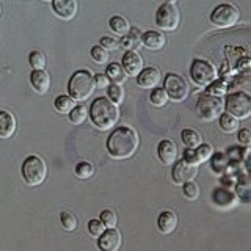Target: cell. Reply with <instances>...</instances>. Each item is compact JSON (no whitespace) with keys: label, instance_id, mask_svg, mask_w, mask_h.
Returning <instances> with one entry per match:
<instances>
[{"label":"cell","instance_id":"7a4b0ae2","mask_svg":"<svg viewBox=\"0 0 251 251\" xmlns=\"http://www.w3.org/2000/svg\"><path fill=\"white\" fill-rule=\"evenodd\" d=\"M90 118L91 123L96 126L99 130H108L116 126L120 120V110L118 105L113 104L108 98H98L91 102L90 107Z\"/></svg>","mask_w":251,"mask_h":251},{"label":"cell","instance_id":"836d02e7","mask_svg":"<svg viewBox=\"0 0 251 251\" xmlns=\"http://www.w3.org/2000/svg\"><path fill=\"white\" fill-rule=\"evenodd\" d=\"M94 173V167L90 162H80L75 165V176L78 179H90Z\"/></svg>","mask_w":251,"mask_h":251},{"label":"cell","instance_id":"ab89813d","mask_svg":"<svg viewBox=\"0 0 251 251\" xmlns=\"http://www.w3.org/2000/svg\"><path fill=\"white\" fill-rule=\"evenodd\" d=\"M226 90H227V85H226V82H223V80H217L214 82V83H210L209 85V88H207V94H210V96H217V98H220L222 94H225L226 93Z\"/></svg>","mask_w":251,"mask_h":251},{"label":"cell","instance_id":"e575fe53","mask_svg":"<svg viewBox=\"0 0 251 251\" xmlns=\"http://www.w3.org/2000/svg\"><path fill=\"white\" fill-rule=\"evenodd\" d=\"M107 91H108V99L112 100L113 104L118 105L124 100V90H123L121 85H116V83L110 85L107 88Z\"/></svg>","mask_w":251,"mask_h":251},{"label":"cell","instance_id":"d6986e66","mask_svg":"<svg viewBox=\"0 0 251 251\" xmlns=\"http://www.w3.org/2000/svg\"><path fill=\"white\" fill-rule=\"evenodd\" d=\"M141 44L149 50H160L163 49V46L167 44V38H165L162 31L148 30L141 35Z\"/></svg>","mask_w":251,"mask_h":251},{"label":"cell","instance_id":"ffe728a7","mask_svg":"<svg viewBox=\"0 0 251 251\" xmlns=\"http://www.w3.org/2000/svg\"><path fill=\"white\" fill-rule=\"evenodd\" d=\"M30 83L33 86V90L39 94H46L50 88V75L47 74V71H31L30 74Z\"/></svg>","mask_w":251,"mask_h":251},{"label":"cell","instance_id":"5b68a950","mask_svg":"<svg viewBox=\"0 0 251 251\" xmlns=\"http://www.w3.org/2000/svg\"><path fill=\"white\" fill-rule=\"evenodd\" d=\"M22 177L31 187L41 185L47 177L46 162L38 155H28L22 163Z\"/></svg>","mask_w":251,"mask_h":251},{"label":"cell","instance_id":"ac0fdd59","mask_svg":"<svg viewBox=\"0 0 251 251\" xmlns=\"http://www.w3.org/2000/svg\"><path fill=\"white\" fill-rule=\"evenodd\" d=\"M52 8H53V11L58 18L69 21L77 14L78 5H77L75 0H53Z\"/></svg>","mask_w":251,"mask_h":251},{"label":"cell","instance_id":"6da1fadb","mask_svg":"<svg viewBox=\"0 0 251 251\" xmlns=\"http://www.w3.org/2000/svg\"><path fill=\"white\" fill-rule=\"evenodd\" d=\"M140 145L138 133L132 127L123 126V127H116L107 140V151L108 154L116 160L129 159L137 152Z\"/></svg>","mask_w":251,"mask_h":251},{"label":"cell","instance_id":"f1b7e54d","mask_svg":"<svg viewBox=\"0 0 251 251\" xmlns=\"http://www.w3.org/2000/svg\"><path fill=\"white\" fill-rule=\"evenodd\" d=\"M227 165H229V159L225 152H217L212 157V163H210V168L214 170L218 175H222L227 170Z\"/></svg>","mask_w":251,"mask_h":251},{"label":"cell","instance_id":"4dcf8cb0","mask_svg":"<svg viewBox=\"0 0 251 251\" xmlns=\"http://www.w3.org/2000/svg\"><path fill=\"white\" fill-rule=\"evenodd\" d=\"M28 63L33 68V71H43L47 63V58L41 50H33L28 55Z\"/></svg>","mask_w":251,"mask_h":251},{"label":"cell","instance_id":"b9f144b4","mask_svg":"<svg viewBox=\"0 0 251 251\" xmlns=\"http://www.w3.org/2000/svg\"><path fill=\"white\" fill-rule=\"evenodd\" d=\"M237 140L242 146H251V129L243 127L237 133Z\"/></svg>","mask_w":251,"mask_h":251},{"label":"cell","instance_id":"603a6c76","mask_svg":"<svg viewBox=\"0 0 251 251\" xmlns=\"http://www.w3.org/2000/svg\"><path fill=\"white\" fill-rule=\"evenodd\" d=\"M105 75L108 77V80H112L116 85H121L127 80V74L124 73V69L120 63H110V65L107 66Z\"/></svg>","mask_w":251,"mask_h":251},{"label":"cell","instance_id":"cb8c5ba5","mask_svg":"<svg viewBox=\"0 0 251 251\" xmlns=\"http://www.w3.org/2000/svg\"><path fill=\"white\" fill-rule=\"evenodd\" d=\"M180 138H182V143L187 146V149H196L202 145L200 132H196L195 129H184L180 132Z\"/></svg>","mask_w":251,"mask_h":251},{"label":"cell","instance_id":"5bb4252c","mask_svg":"<svg viewBox=\"0 0 251 251\" xmlns=\"http://www.w3.org/2000/svg\"><path fill=\"white\" fill-rule=\"evenodd\" d=\"M212 155H214V148H212L209 143H202L196 149H187L185 154H184V160L188 162L190 165L198 167L200 163L209 160Z\"/></svg>","mask_w":251,"mask_h":251},{"label":"cell","instance_id":"484cf974","mask_svg":"<svg viewBox=\"0 0 251 251\" xmlns=\"http://www.w3.org/2000/svg\"><path fill=\"white\" fill-rule=\"evenodd\" d=\"M235 196L245 204L251 202V182L248 177H242L237 184H235Z\"/></svg>","mask_w":251,"mask_h":251},{"label":"cell","instance_id":"d590c367","mask_svg":"<svg viewBox=\"0 0 251 251\" xmlns=\"http://www.w3.org/2000/svg\"><path fill=\"white\" fill-rule=\"evenodd\" d=\"M182 193L187 200L190 201H195L200 198V185L195 182V180H192V182H187L182 185Z\"/></svg>","mask_w":251,"mask_h":251},{"label":"cell","instance_id":"83f0119b","mask_svg":"<svg viewBox=\"0 0 251 251\" xmlns=\"http://www.w3.org/2000/svg\"><path fill=\"white\" fill-rule=\"evenodd\" d=\"M53 107L57 108L60 113H71V110L75 107V100L71 96L61 94V96H58L57 99L53 100Z\"/></svg>","mask_w":251,"mask_h":251},{"label":"cell","instance_id":"8992f818","mask_svg":"<svg viewBox=\"0 0 251 251\" xmlns=\"http://www.w3.org/2000/svg\"><path fill=\"white\" fill-rule=\"evenodd\" d=\"M223 110H225V100L222 98L210 96V94L201 96L198 99V104H196V113H198L200 120L207 123L222 116Z\"/></svg>","mask_w":251,"mask_h":251},{"label":"cell","instance_id":"ba28073f","mask_svg":"<svg viewBox=\"0 0 251 251\" xmlns=\"http://www.w3.org/2000/svg\"><path fill=\"white\" fill-rule=\"evenodd\" d=\"M190 77L198 86H209L217 80V68L207 60L196 58L192 61Z\"/></svg>","mask_w":251,"mask_h":251},{"label":"cell","instance_id":"d4e9b609","mask_svg":"<svg viewBox=\"0 0 251 251\" xmlns=\"http://www.w3.org/2000/svg\"><path fill=\"white\" fill-rule=\"evenodd\" d=\"M108 25H110V30H112L113 33L120 35V36H126L129 33V30H130L127 19L123 18V16H112V18H110Z\"/></svg>","mask_w":251,"mask_h":251},{"label":"cell","instance_id":"60d3db41","mask_svg":"<svg viewBox=\"0 0 251 251\" xmlns=\"http://www.w3.org/2000/svg\"><path fill=\"white\" fill-rule=\"evenodd\" d=\"M100 47H104L107 52H112V50H116L118 47H120V43L116 41V38H110V36H104L100 38Z\"/></svg>","mask_w":251,"mask_h":251},{"label":"cell","instance_id":"7402d4cb","mask_svg":"<svg viewBox=\"0 0 251 251\" xmlns=\"http://www.w3.org/2000/svg\"><path fill=\"white\" fill-rule=\"evenodd\" d=\"M16 130V120L14 116L6 112V110H2L0 112V137L2 138H10Z\"/></svg>","mask_w":251,"mask_h":251},{"label":"cell","instance_id":"7bdbcfd3","mask_svg":"<svg viewBox=\"0 0 251 251\" xmlns=\"http://www.w3.org/2000/svg\"><path fill=\"white\" fill-rule=\"evenodd\" d=\"M94 85H96L98 90H104L110 86V80L105 74H96L94 75Z\"/></svg>","mask_w":251,"mask_h":251},{"label":"cell","instance_id":"74e56055","mask_svg":"<svg viewBox=\"0 0 251 251\" xmlns=\"http://www.w3.org/2000/svg\"><path fill=\"white\" fill-rule=\"evenodd\" d=\"M60 222H61V226L65 227L66 231H74L77 227V218L74 214H71V212H61Z\"/></svg>","mask_w":251,"mask_h":251},{"label":"cell","instance_id":"3957f363","mask_svg":"<svg viewBox=\"0 0 251 251\" xmlns=\"http://www.w3.org/2000/svg\"><path fill=\"white\" fill-rule=\"evenodd\" d=\"M94 90H96L94 75L86 69L75 71L73 77H71L69 85H68L69 96L74 100H86L88 98H91Z\"/></svg>","mask_w":251,"mask_h":251},{"label":"cell","instance_id":"9a60e30c","mask_svg":"<svg viewBox=\"0 0 251 251\" xmlns=\"http://www.w3.org/2000/svg\"><path fill=\"white\" fill-rule=\"evenodd\" d=\"M212 202L220 209H231L237 204V196H235V193L231 192L229 188L217 187L215 190L212 192Z\"/></svg>","mask_w":251,"mask_h":251},{"label":"cell","instance_id":"e0dca14e","mask_svg":"<svg viewBox=\"0 0 251 251\" xmlns=\"http://www.w3.org/2000/svg\"><path fill=\"white\" fill-rule=\"evenodd\" d=\"M157 155L163 165H173L177 160V146L171 140H162L157 146Z\"/></svg>","mask_w":251,"mask_h":251},{"label":"cell","instance_id":"52a82bcc","mask_svg":"<svg viewBox=\"0 0 251 251\" xmlns=\"http://www.w3.org/2000/svg\"><path fill=\"white\" fill-rule=\"evenodd\" d=\"M240 19L239 8L232 3H220L210 13V22L218 28L234 27Z\"/></svg>","mask_w":251,"mask_h":251},{"label":"cell","instance_id":"7dc6e473","mask_svg":"<svg viewBox=\"0 0 251 251\" xmlns=\"http://www.w3.org/2000/svg\"><path fill=\"white\" fill-rule=\"evenodd\" d=\"M0 13H2V8H0Z\"/></svg>","mask_w":251,"mask_h":251},{"label":"cell","instance_id":"ee69618b","mask_svg":"<svg viewBox=\"0 0 251 251\" xmlns=\"http://www.w3.org/2000/svg\"><path fill=\"white\" fill-rule=\"evenodd\" d=\"M127 36H129V39H130V41H132L133 44H135V46L141 43V33H140V30L135 28V27H130Z\"/></svg>","mask_w":251,"mask_h":251},{"label":"cell","instance_id":"2e32d148","mask_svg":"<svg viewBox=\"0 0 251 251\" xmlns=\"http://www.w3.org/2000/svg\"><path fill=\"white\" fill-rule=\"evenodd\" d=\"M159 82H160V71L154 66L143 68V71L137 75V85L143 90H151V88L154 90L157 88Z\"/></svg>","mask_w":251,"mask_h":251},{"label":"cell","instance_id":"f546056e","mask_svg":"<svg viewBox=\"0 0 251 251\" xmlns=\"http://www.w3.org/2000/svg\"><path fill=\"white\" fill-rule=\"evenodd\" d=\"M88 118V108H86L83 104H78L75 105L73 110H71V113H69V121L73 123V124H83L85 120Z\"/></svg>","mask_w":251,"mask_h":251},{"label":"cell","instance_id":"277c9868","mask_svg":"<svg viewBox=\"0 0 251 251\" xmlns=\"http://www.w3.org/2000/svg\"><path fill=\"white\" fill-rule=\"evenodd\" d=\"M226 113L237 118V120H247L251 116V94L247 91H234L229 93L225 99Z\"/></svg>","mask_w":251,"mask_h":251},{"label":"cell","instance_id":"1f68e13d","mask_svg":"<svg viewBox=\"0 0 251 251\" xmlns=\"http://www.w3.org/2000/svg\"><path fill=\"white\" fill-rule=\"evenodd\" d=\"M149 99H151V104L154 107H165L168 102V94L167 91H165L163 88H154L151 91V96H149Z\"/></svg>","mask_w":251,"mask_h":251},{"label":"cell","instance_id":"30bf717a","mask_svg":"<svg viewBox=\"0 0 251 251\" xmlns=\"http://www.w3.org/2000/svg\"><path fill=\"white\" fill-rule=\"evenodd\" d=\"M163 90L167 91L168 99L175 100V102H182L188 98V93H190V88H188L187 80L179 74L170 73L167 74L163 80Z\"/></svg>","mask_w":251,"mask_h":251},{"label":"cell","instance_id":"8fae6325","mask_svg":"<svg viewBox=\"0 0 251 251\" xmlns=\"http://www.w3.org/2000/svg\"><path fill=\"white\" fill-rule=\"evenodd\" d=\"M171 176H173V182L175 184L184 185L187 182H192V180L198 176V167L190 165L182 159V160L175 163V167H173V171H171Z\"/></svg>","mask_w":251,"mask_h":251},{"label":"cell","instance_id":"8d00e7d4","mask_svg":"<svg viewBox=\"0 0 251 251\" xmlns=\"http://www.w3.org/2000/svg\"><path fill=\"white\" fill-rule=\"evenodd\" d=\"M91 58L98 63V65H105V63L108 61V53L104 47H100V46H93L91 47Z\"/></svg>","mask_w":251,"mask_h":251},{"label":"cell","instance_id":"9c48e42d","mask_svg":"<svg viewBox=\"0 0 251 251\" xmlns=\"http://www.w3.org/2000/svg\"><path fill=\"white\" fill-rule=\"evenodd\" d=\"M180 13L175 2H165L159 6L155 13V24L157 27L167 31H175L179 27Z\"/></svg>","mask_w":251,"mask_h":251},{"label":"cell","instance_id":"4fadbf2b","mask_svg":"<svg viewBox=\"0 0 251 251\" xmlns=\"http://www.w3.org/2000/svg\"><path fill=\"white\" fill-rule=\"evenodd\" d=\"M121 66L124 69V73L127 75H132V77H137L141 71H143V58H141V55L135 50H129L124 53L123 57V61H121Z\"/></svg>","mask_w":251,"mask_h":251},{"label":"cell","instance_id":"d6a6232c","mask_svg":"<svg viewBox=\"0 0 251 251\" xmlns=\"http://www.w3.org/2000/svg\"><path fill=\"white\" fill-rule=\"evenodd\" d=\"M99 220L102 222V225H104L107 229H110V227H115L118 225V217L116 214L112 210V209H104L99 214Z\"/></svg>","mask_w":251,"mask_h":251},{"label":"cell","instance_id":"f35d334b","mask_svg":"<svg viewBox=\"0 0 251 251\" xmlns=\"http://www.w3.org/2000/svg\"><path fill=\"white\" fill-rule=\"evenodd\" d=\"M86 229H88V234L93 235V237H99V235L104 234L105 226L102 225L100 220L93 218V220H90V222H88V225H86Z\"/></svg>","mask_w":251,"mask_h":251},{"label":"cell","instance_id":"bcb514c9","mask_svg":"<svg viewBox=\"0 0 251 251\" xmlns=\"http://www.w3.org/2000/svg\"><path fill=\"white\" fill-rule=\"evenodd\" d=\"M248 179H250V182H251V168H250V173H248V176H247Z\"/></svg>","mask_w":251,"mask_h":251},{"label":"cell","instance_id":"4316f807","mask_svg":"<svg viewBox=\"0 0 251 251\" xmlns=\"http://www.w3.org/2000/svg\"><path fill=\"white\" fill-rule=\"evenodd\" d=\"M220 129L226 133H232L239 130V120L231 116L229 113H223L220 116Z\"/></svg>","mask_w":251,"mask_h":251},{"label":"cell","instance_id":"f6af8a7d","mask_svg":"<svg viewBox=\"0 0 251 251\" xmlns=\"http://www.w3.org/2000/svg\"><path fill=\"white\" fill-rule=\"evenodd\" d=\"M120 46H121V47H124V49L129 52V50H132V47L135 46V44H133V43L130 41V39H129V36L126 35L124 38H121V43H120Z\"/></svg>","mask_w":251,"mask_h":251},{"label":"cell","instance_id":"7c38bea8","mask_svg":"<svg viewBox=\"0 0 251 251\" xmlns=\"http://www.w3.org/2000/svg\"><path fill=\"white\" fill-rule=\"evenodd\" d=\"M123 237L118 227H110L105 229L104 234L98 237V248L99 251H118L121 248Z\"/></svg>","mask_w":251,"mask_h":251},{"label":"cell","instance_id":"44dd1931","mask_svg":"<svg viewBox=\"0 0 251 251\" xmlns=\"http://www.w3.org/2000/svg\"><path fill=\"white\" fill-rule=\"evenodd\" d=\"M177 226V215L173 210H163L160 212L157 218V227L162 234H171Z\"/></svg>","mask_w":251,"mask_h":251}]
</instances>
